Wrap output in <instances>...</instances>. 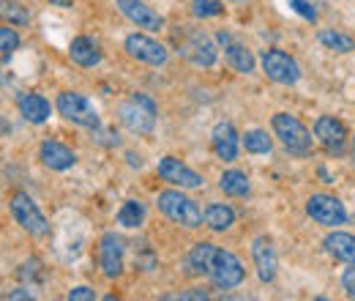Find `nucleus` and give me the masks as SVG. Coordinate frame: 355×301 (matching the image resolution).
I'll return each instance as SVG.
<instances>
[{
	"instance_id": "nucleus-1",
	"label": "nucleus",
	"mask_w": 355,
	"mask_h": 301,
	"mask_svg": "<svg viewBox=\"0 0 355 301\" xmlns=\"http://www.w3.org/2000/svg\"><path fill=\"white\" fill-rule=\"evenodd\" d=\"M159 211L167 216L170 222H175L180 227H186V230H197L200 225H202V209L191 200V197H186L183 192H178V189H167V192H159Z\"/></svg>"
},
{
	"instance_id": "nucleus-2",
	"label": "nucleus",
	"mask_w": 355,
	"mask_h": 301,
	"mask_svg": "<svg viewBox=\"0 0 355 301\" xmlns=\"http://www.w3.org/2000/svg\"><path fill=\"white\" fill-rule=\"evenodd\" d=\"M273 134L279 137V143L293 154V156H309L311 154V134L309 129L290 113H276L273 121Z\"/></svg>"
},
{
	"instance_id": "nucleus-3",
	"label": "nucleus",
	"mask_w": 355,
	"mask_h": 301,
	"mask_svg": "<svg viewBox=\"0 0 355 301\" xmlns=\"http://www.w3.org/2000/svg\"><path fill=\"white\" fill-rule=\"evenodd\" d=\"M55 107H58V113H60L66 121H71V124H77V127H85V129H93V131L101 127V118H98L93 101H90L88 96L77 93V90H63V93L58 96Z\"/></svg>"
},
{
	"instance_id": "nucleus-4",
	"label": "nucleus",
	"mask_w": 355,
	"mask_h": 301,
	"mask_svg": "<svg viewBox=\"0 0 355 301\" xmlns=\"http://www.w3.org/2000/svg\"><path fill=\"white\" fill-rule=\"evenodd\" d=\"M118 115H121L123 127L129 131H134V134H150L153 127H156V104H153V99H148L142 93L129 96L121 104Z\"/></svg>"
},
{
	"instance_id": "nucleus-5",
	"label": "nucleus",
	"mask_w": 355,
	"mask_h": 301,
	"mask_svg": "<svg viewBox=\"0 0 355 301\" xmlns=\"http://www.w3.org/2000/svg\"><path fill=\"white\" fill-rule=\"evenodd\" d=\"M8 206H11V214H14V219H17V225H19L22 230H28L31 236L44 238L46 233H49V222H46V216L39 211V206L33 203V197H31L28 192H14Z\"/></svg>"
},
{
	"instance_id": "nucleus-6",
	"label": "nucleus",
	"mask_w": 355,
	"mask_h": 301,
	"mask_svg": "<svg viewBox=\"0 0 355 301\" xmlns=\"http://www.w3.org/2000/svg\"><path fill=\"white\" fill-rule=\"evenodd\" d=\"M260 63H263V72L268 74V80H273L279 86H295L301 80L298 63L287 52H282V49H266Z\"/></svg>"
},
{
	"instance_id": "nucleus-7",
	"label": "nucleus",
	"mask_w": 355,
	"mask_h": 301,
	"mask_svg": "<svg viewBox=\"0 0 355 301\" xmlns=\"http://www.w3.org/2000/svg\"><path fill=\"white\" fill-rule=\"evenodd\" d=\"M208 277L222 291L238 288L243 282V263L235 258L232 252H227V250H216V255L211 260V268H208Z\"/></svg>"
},
{
	"instance_id": "nucleus-8",
	"label": "nucleus",
	"mask_w": 355,
	"mask_h": 301,
	"mask_svg": "<svg viewBox=\"0 0 355 301\" xmlns=\"http://www.w3.org/2000/svg\"><path fill=\"white\" fill-rule=\"evenodd\" d=\"M123 49L132 55L134 60L148 63V66H156V69H159V66H167V60H170L167 47L159 44L156 39H150V36H145V33H132V36H126Z\"/></svg>"
},
{
	"instance_id": "nucleus-9",
	"label": "nucleus",
	"mask_w": 355,
	"mask_h": 301,
	"mask_svg": "<svg viewBox=\"0 0 355 301\" xmlns=\"http://www.w3.org/2000/svg\"><path fill=\"white\" fill-rule=\"evenodd\" d=\"M306 211H309V216L314 222H320L325 227L345 225V219H347L345 206L336 197H331V195H311L309 203H306Z\"/></svg>"
},
{
	"instance_id": "nucleus-10",
	"label": "nucleus",
	"mask_w": 355,
	"mask_h": 301,
	"mask_svg": "<svg viewBox=\"0 0 355 301\" xmlns=\"http://www.w3.org/2000/svg\"><path fill=\"white\" fill-rule=\"evenodd\" d=\"M98 266L104 271V277L115 279L123 274V241L115 233H104L101 244H98Z\"/></svg>"
},
{
	"instance_id": "nucleus-11",
	"label": "nucleus",
	"mask_w": 355,
	"mask_h": 301,
	"mask_svg": "<svg viewBox=\"0 0 355 301\" xmlns=\"http://www.w3.org/2000/svg\"><path fill=\"white\" fill-rule=\"evenodd\" d=\"M159 175H162L167 184L180 186V189H200V186H202V175H197L191 168H186L175 156H164V159L159 162Z\"/></svg>"
},
{
	"instance_id": "nucleus-12",
	"label": "nucleus",
	"mask_w": 355,
	"mask_h": 301,
	"mask_svg": "<svg viewBox=\"0 0 355 301\" xmlns=\"http://www.w3.org/2000/svg\"><path fill=\"white\" fill-rule=\"evenodd\" d=\"M118 3V8H121V14L134 22L137 28H145V31H162L164 28V19H162V14H156L150 6H145L142 0H115Z\"/></svg>"
},
{
	"instance_id": "nucleus-13",
	"label": "nucleus",
	"mask_w": 355,
	"mask_h": 301,
	"mask_svg": "<svg viewBox=\"0 0 355 301\" xmlns=\"http://www.w3.org/2000/svg\"><path fill=\"white\" fill-rule=\"evenodd\" d=\"M39 159H42L44 168L58 170V172L69 170V168L77 165V154H74L69 145L58 143V140H44V143H42V148H39Z\"/></svg>"
},
{
	"instance_id": "nucleus-14",
	"label": "nucleus",
	"mask_w": 355,
	"mask_h": 301,
	"mask_svg": "<svg viewBox=\"0 0 355 301\" xmlns=\"http://www.w3.org/2000/svg\"><path fill=\"white\" fill-rule=\"evenodd\" d=\"M314 137H317L328 151L342 154V151H345V140H347V129H345L342 121H336V118H331V115H322V118H317V124H314Z\"/></svg>"
},
{
	"instance_id": "nucleus-15",
	"label": "nucleus",
	"mask_w": 355,
	"mask_h": 301,
	"mask_svg": "<svg viewBox=\"0 0 355 301\" xmlns=\"http://www.w3.org/2000/svg\"><path fill=\"white\" fill-rule=\"evenodd\" d=\"M252 258H254V266H257V277H260L263 282H273V279H276L279 260H276L270 238H266V236L254 238V244H252Z\"/></svg>"
},
{
	"instance_id": "nucleus-16",
	"label": "nucleus",
	"mask_w": 355,
	"mask_h": 301,
	"mask_svg": "<svg viewBox=\"0 0 355 301\" xmlns=\"http://www.w3.org/2000/svg\"><path fill=\"white\" fill-rule=\"evenodd\" d=\"M219 42L224 44V58H227V63L235 69V72H241V74H249L252 69H254V55L243 47L241 42H232V36L230 33H219L216 36Z\"/></svg>"
},
{
	"instance_id": "nucleus-17",
	"label": "nucleus",
	"mask_w": 355,
	"mask_h": 301,
	"mask_svg": "<svg viewBox=\"0 0 355 301\" xmlns=\"http://www.w3.org/2000/svg\"><path fill=\"white\" fill-rule=\"evenodd\" d=\"M180 52H183L194 66H202V69H208V66L216 63V47L211 44L208 36H200V33H194L189 42L183 44Z\"/></svg>"
},
{
	"instance_id": "nucleus-18",
	"label": "nucleus",
	"mask_w": 355,
	"mask_h": 301,
	"mask_svg": "<svg viewBox=\"0 0 355 301\" xmlns=\"http://www.w3.org/2000/svg\"><path fill=\"white\" fill-rule=\"evenodd\" d=\"M211 143H214V151H216V156L224 159V162H235V156H238V134L232 129V124H216L214 127V134H211Z\"/></svg>"
},
{
	"instance_id": "nucleus-19",
	"label": "nucleus",
	"mask_w": 355,
	"mask_h": 301,
	"mask_svg": "<svg viewBox=\"0 0 355 301\" xmlns=\"http://www.w3.org/2000/svg\"><path fill=\"white\" fill-rule=\"evenodd\" d=\"M17 107H19L22 118H25L28 124H36V127L49 121V115H52L49 101H46L44 96H39V93H22V96L17 99Z\"/></svg>"
},
{
	"instance_id": "nucleus-20",
	"label": "nucleus",
	"mask_w": 355,
	"mask_h": 301,
	"mask_svg": "<svg viewBox=\"0 0 355 301\" xmlns=\"http://www.w3.org/2000/svg\"><path fill=\"white\" fill-rule=\"evenodd\" d=\"M69 58L77 63V66H83V69H93V66H98L101 63V49H98V44L88 39V36H77L71 47H69Z\"/></svg>"
},
{
	"instance_id": "nucleus-21",
	"label": "nucleus",
	"mask_w": 355,
	"mask_h": 301,
	"mask_svg": "<svg viewBox=\"0 0 355 301\" xmlns=\"http://www.w3.org/2000/svg\"><path fill=\"white\" fill-rule=\"evenodd\" d=\"M322 247L328 250V255H334L336 260L355 266V236H350V233H331V236H325Z\"/></svg>"
},
{
	"instance_id": "nucleus-22",
	"label": "nucleus",
	"mask_w": 355,
	"mask_h": 301,
	"mask_svg": "<svg viewBox=\"0 0 355 301\" xmlns=\"http://www.w3.org/2000/svg\"><path fill=\"white\" fill-rule=\"evenodd\" d=\"M216 244H208V241H200L191 247V252L186 255V268L191 274H205L208 277V268H211V260L216 255Z\"/></svg>"
},
{
	"instance_id": "nucleus-23",
	"label": "nucleus",
	"mask_w": 355,
	"mask_h": 301,
	"mask_svg": "<svg viewBox=\"0 0 355 301\" xmlns=\"http://www.w3.org/2000/svg\"><path fill=\"white\" fill-rule=\"evenodd\" d=\"M219 186H222L224 195H230V197H249V192H252V184H249L246 172L241 170H227L219 178Z\"/></svg>"
},
{
	"instance_id": "nucleus-24",
	"label": "nucleus",
	"mask_w": 355,
	"mask_h": 301,
	"mask_svg": "<svg viewBox=\"0 0 355 301\" xmlns=\"http://www.w3.org/2000/svg\"><path fill=\"white\" fill-rule=\"evenodd\" d=\"M232 222H235V211H232L230 206H224V203H211V206L205 209V225H208L211 230H216V233L230 230Z\"/></svg>"
},
{
	"instance_id": "nucleus-25",
	"label": "nucleus",
	"mask_w": 355,
	"mask_h": 301,
	"mask_svg": "<svg viewBox=\"0 0 355 301\" xmlns=\"http://www.w3.org/2000/svg\"><path fill=\"white\" fill-rule=\"evenodd\" d=\"M145 222V206L139 203V200H126L123 206H121V211H118V225H123V227H139Z\"/></svg>"
},
{
	"instance_id": "nucleus-26",
	"label": "nucleus",
	"mask_w": 355,
	"mask_h": 301,
	"mask_svg": "<svg viewBox=\"0 0 355 301\" xmlns=\"http://www.w3.org/2000/svg\"><path fill=\"white\" fill-rule=\"evenodd\" d=\"M241 145L249 151V154H270L273 151V143L268 137V131L263 129H252L241 137Z\"/></svg>"
},
{
	"instance_id": "nucleus-27",
	"label": "nucleus",
	"mask_w": 355,
	"mask_h": 301,
	"mask_svg": "<svg viewBox=\"0 0 355 301\" xmlns=\"http://www.w3.org/2000/svg\"><path fill=\"white\" fill-rule=\"evenodd\" d=\"M0 17L11 25H28L31 22V14L25 6H19L17 0H0Z\"/></svg>"
},
{
	"instance_id": "nucleus-28",
	"label": "nucleus",
	"mask_w": 355,
	"mask_h": 301,
	"mask_svg": "<svg viewBox=\"0 0 355 301\" xmlns=\"http://www.w3.org/2000/svg\"><path fill=\"white\" fill-rule=\"evenodd\" d=\"M320 44H325L328 49H334V52H353L355 49V42L350 36H342V33H336V31H320Z\"/></svg>"
},
{
	"instance_id": "nucleus-29",
	"label": "nucleus",
	"mask_w": 355,
	"mask_h": 301,
	"mask_svg": "<svg viewBox=\"0 0 355 301\" xmlns=\"http://www.w3.org/2000/svg\"><path fill=\"white\" fill-rule=\"evenodd\" d=\"M224 6L219 0H191V14L194 17H219Z\"/></svg>"
},
{
	"instance_id": "nucleus-30",
	"label": "nucleus",
	"mask_w": 355,
	"mask_h": 301,
	"mask_svg": "<svg viewBox=\"0 0 355 301\" xmlns=\"http://www.w3.org/2000/svg\"><path fill=\"white\" fill-rule=\"evenodd\" d=\"M17 49H19V36H17V31L0 25V55H11V52H17Z\"/></svg>"
},
{
	"instance_id": "nucleus-31",
	"label": "nucleus",
	"mask_w": 355,
	"mask_h": 301,
	"mask_svg": "<svg viewBox=\"0 0 355 301\" xmlns=\"http://www.w3.org/2000/svg\"><path fill=\"white\" fill-rule=\"evenodd\" d=\"M290 6H293V8H295L301 17H306L309 22H314V19H317V8L311 6L309 0H290Z\"/></svg>"
},
{
	"instance_id": "nucleus-32",
	"label": "nucleus",
	"mask_w": 355,
	"mask_h": 301,
	"mask_svg": "<svg viewBox=\"0 0 355 301\" xmlns=\"http://www.w3.org/2000/svg\"><path fill=\"white\" fill-rule=\"evenodd\" d=\"M342 288H345V293L355 299V268H347L345 274H342Z\"/></svg>"
},
{
	"instance_id": "nucleus-33",
	"label": "nucleus",
	"mask_w": 355,
	"mask_h": 301,
	"mask_svg": "<svg viewBox=\"0 0 355 301\" xmlns=\"http://www.w3.org/2000/svg\"><path fill=\"white\" fill-rule=\"evenodd\" d=\"M96 299V293L90 291V288H74V291H69V301H93Z\"/></svg>"
},
{
	"instance_id": "nucleus-34",
	"label": "nucleus",
	"mask_w": 355,
	"mask_h": 301,
	"mask_svg": "<svg viewBox=\"0 0 355 301\" xmlns=\"http://www.w3.org/2000/svg\"><path fill=\"white\" fill-rule=\"evenodd\" d=\"M6 299L19 301V299H36V296H33V293H28L25 288H17V291H11V293H6Z\"/></svg>"
},
{
	"instance_id": "nucleus-35",
	"label": "nucleus",
	"mask_w": 355,
	"mask_h": 301,
	"mask_svg": "<svg viewBox=\"0 0 355 301\" xmlns=\"http://www.w3.org/2000/svg\"><path fill=\"white\" fill-rule=\"evenodd\" d=\"M175 299H208V293H205V291H186V293H180V296H175Z\"/></svg>"
},
{
	"instance_id": "nucleus-36",
	"label": "nucleus",
	"mask_w": 355,
	"mask_h": 301,
	"mask_svg": "<svg viewBox=\"0 0 355 301\" xmlns=\"http://www.w3.org/2000/svg\"><path fill=\"white\" fill-rule=\"evenodd\" d=\"M129 165H132V168H139V156H134V154H129Z\"/></svg>"
},
{
	"instance_id": "nucleus-37",
	"label": "nucleus",
	"mask_w": 355,
	"mask_h": 301,
	"mask_svg": "<svg viewBox=\"0 0 355 301\" xmlns=\"http://www.w3.org/2000/svg\"><path fill=\"white\" fill-rule=\"evenodd\" d=\"M55 3H60V6H63V8H66V6H69V0H55Z\"/></svg>"
},
{
	"instance_id": "nucleus-38",
	"label": "nucleus",
	"mask_w": 355,
	"mask_h": 301,
	"mask_svg": "<svg viewBox=\"0 0 355 301\" xmlns=\"http://www.w3.org/2000/svg\"><path fill=\"white\" fill-rule=\"evenodd\" d=\"M232 3H243V0H232Z\"/></svg>"
}]
</instances>
